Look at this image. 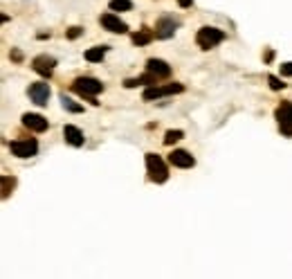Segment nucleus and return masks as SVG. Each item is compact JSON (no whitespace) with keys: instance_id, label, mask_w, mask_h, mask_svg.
<instances>
[{"instance_id":"6e6552de","label":"nucleus","mask_w":292,"mask_h":279,"mask_svg":"<svg viewBox=\"0 0 292 279\" xmlns=\"http://www.w3.org/2000/svg\"><path fill=\"white\" fill-rule=\"evenodd\" d=\"M169 162L173 167H180V169H189V167L196 165V158L191 153H187V151H182V149H175L169 153Z\"/></svg>"},{"instance_id":"39448f33","label":"nucleus","mask_w":292,"mask_h":279,"mask_svg":"<svg viewBox=\"0 0 292 279\" xmlns=\"http://www.w3.org/2000/svg\"><path fill=\"white\" fill-rule=\"evenodd\" d=\"M9 151H12L16 158H32L39 151V142L36 140H14L9 144Z\"/></svg>"},{"instance_id":"0eeeda50","label":"nucleus","mask_w":292,"mask_h":279,"mask_svg":"<svg viewBox=\"0 0 292 279\" xmlns=\"http://www.w3.org/2000/svg\"><path fill=\"white\" fill-rule=\"evenodd\" d=\"M29 99H32L34 104H39V106H45L48 104V99H50V83H45V81H39V83H32L29 86Z\"/></svg>"},{"instance_id":"f03ea898","label":"nucleus","mask_w":292,"mask_h":279,"mask_svg":"<svg viewBox=\"0 0 292 279\" xmlns=\"http://www.w3.org/2000/svg\"><path fill=\"white\" fill-rule=\"evenodd\" d=\"M146 169H149V178L153 182H164L169 178V169L158 153H146Z\"/></svg>"},{"instance_id":"4468645a","label":"nucleus","mask_w":292,"mask_h":279,"mask_svg":"<svg viewBox=\"0 0 292 279\" xmlns=\"http://www.w3.org/2000/svg\"><path fill=\"white\" fill-rule=\"evenodd\" d=\"M63 138H65L67 144H72V146H83V142H86L83 133L77 129V126H72V124L63 126Z\"/></svg>"},{"instance_id":"aec40b11","label":"nucleus","mask_w":292,"mask_h":279,"mask_svg":"<svg viewBox=\"0 0 292 279\" xmlns=\"http://www.w3.org/2000/svg\"><path fill=\"white\" fill-rule=\"evenodd\" d=\"M182 131H166L164 133V144H173V142H178V140H182Z\"/></svg>"},{"instance_id":"4be33fe9","label":"nucleus","mask_w":292,"mask_h":279,"mask_svg":"<svg viewBox=\"0 0 292 279\" xmlns=\"http://www.w3.org/2000/svg\"><path fill=\"white\" fill-rule=\"evenodd\" d=\"M268 83H270V88H272V90H281V88L285 86V83H281L279 77H272V75L268 77Z\"/></svg>"},{"instance_id":"a211bd4d","label":"nucleus","mask_w":292,"mask_h":279,"mask_svg":"<svg viewBox=\"0 0 292 279\" xmlns=\"http://www.w3.org/2000/svg\"><path fill=\"white\" fill-rule=\"evenodd\" d=\"M108 7H111L113 12H130V9H133V3H130V0H111Z\"/></svg>"},{"instance_id":"2eb2a0df","label":"nucleus","mask_w":292,"mask_h":279,"mask_svg":"<svg viewBox=\"0 0 292 279\" xmlns=\"http://www.w3.org/2000/svg\"><path fill=\"white\" fill-rule=\"evenodd\" d=\"M142 83H158V77L149 72V75H142V77L126 79V81H124V86H126V88H135V86H142Z\"/></svg>"},{"instance_id":"20e7f679","label":"nucleus","mask_w":292,"mask_h":279,"mask_svg":"<svg viewBox=\"0 0 292 279\" xmlns=\"http://www.w3.org/2000/svg\"><path fill=\"white\" fill-rule=\"evenodd\" d=\"M276 122H279V131L285 135V138H292V104L283 102L279 108H276Z\"/></svg>"},{"instance_id":"9d476101","label":"nucleus","mask_w":292,"mask_h":279,"mask_svg":"<svg viewBox=\"0 0 292 279\" xmlns=\"http://www.w3.org/2000/svg\"><path fill=\"white\" fill-rule=\"evenodd\" d=\"M99 23L103 25V29L113 32V34H124V32L128 29L126 23H124V20H119V16H115V14H103L101 18H99Z\"/></svg>"},{"instance_id":"7ed1b4c3","label":"nucleus","mask_w":292,"mask_h":279,"mask_svg":"<svg viewBox=\"0 0 292 279\" xmlns=\"http://www.w3.org/2000/svg\"><path fill=\"white\" fill-rule=\"evenodd\" d=\"M223 39H225V34H223L218 27H200L196 34V43L200 45L202 50H209V47L218 45Z\"/></svg>"},{"instance_id":"6ab92c4d","label":"nucleus","mask_w":292,"mask_h":279,"mask_svg":"<svg viewBox=\"0 0 292 279\" xmlns=\"http://www.w3.org/2000/svg\"><path fill=\"white\" fill-rule=\"evenodd\" d=\"M61 102H63V108H65V110H70V113H81V110H83V106H79V104H75L72 99H67L65 95L61 97Z\"/></svg>"},{"instance_id":"5701e85b","label":"nucleus","mask_w":292,"mask_h":279,"mask_svg":"<svg viewBox=\"0 0 292 279\" xmlns=\"http://www.w3.org/2000/svg\"><path fill=\"white\" fill-rule=\"evenodd\" d=\"M281 75H283V77H292V61H288V63H283V66H281Z\"/></svg>"},{"instance_id":"1a4fd4ad","label":"nucleus","mask_w":292,"mask_h":279,"mask_svg":"<svg viewBox=\"0 0 292 279\" xmlns=\"http://www.w3.org/2000/svg\"><path fill=\"white\" fill-rule=\"evenodd\" d=\"M23 126L29 131H36V133H43L48 131V119L43 115H36V113H25L23 115Z\"/></svg>"},{"instance_id":"9b49d317","label":"nucleus","mask_w":292,"mask_h":279,"mask_svg":"<svg viewBox=\"0 0 292 279\" xmlns=\"http://www.w3.org/2000/svg\"><path fill=\"white\" fill-rule=\"evenodd\" d=\"M32 66H34V70L39 72V75L50 77V75H52V70H54V66H56V61L52 59V56L41 54V56H36V59L32 61Z\"/></svg>"},{"instance_id":"dca6fc26","label":"nucleus","mask_w":292,"mask_h":279,"mask_svg":"<svg viewBox=\"0 0 292 279\" xmlns=\"http://www.w3.org/2000/svg\"><path fill=\"white\" fill-rule=\"evenodd\" d=\"M103 56H106V47H103V45H97V47L86 50V61L88 63H99Z\"/></svg>"},{"instance_id":"f8f14e48","label":"nucleus","mask_w":292,"mask_h":279,"mask_svg":"<svg viewBox=\"0 0 292 279\" xmlns=\"http://www.w3.org/2000/svg\"><path fill=\"white\" fill-rule=\"evenodd\" d=\"M146 70H149L151 75H155L158 79H164V77L171 75V68L166 66L162 59H149L146 61Z\"/></svg>"},{"instance_id":"423d86ee","label":"nucleus","mask_w":292,"mask_h":279,"mask_svg":"<svg viewBox=\"0 0 292 279\" xmlns=\"http://www.w3.org/2000/svg\"><path fill=\"white\" fill-rule=\"evenodd\" d=\"M185 86L182 83H169V86H153V88H146L144 90V99L146 102H153V99L166 97V95H173V92H182Z\"/></svg>"},{"instance_id":"393cba45","label":"nucleus","mask_w":292,"mask_h":279,"mask_svg":"<svg viewBox=\"0 0 292 279\" xmlns=\"http://www.w3.org/2000/svg\"><path fill=\"white\" fill-rule=\"evenodd\" d=\"M180 3V7H191V5H194V0H178Z\"/></svg>"},{"instance_id":"b1692460","label":"nucleus","mask_w":292,"mask_h":279,"mask_svg":"<svg viewBox=\"0 0 292 279\" xmlns=\"http://www.w3.org/2000/svg\"><path fill=\"white\" fill-rule=\"evenodd\" d=\"M81 27H70L67 29V39H77V36H81Z\"/></svg>"},{"instance_id":"f257e3e1","label":"nucleus","mask_w":292,"mask_h":279,"mask_svg":"<svg viewBox=\"0 0 292 279\" xmlns=\"http://www.w3.org/2000/svg\"><path fill=\"white\" fill-rule=\"evenodd\" d=\"M72 90L77 95H81V97H88L92 104H99V102H95V95L103 90V83L92 77H77L75 81H72Z\"/></svg>"},{"instance_id":"f3484780","label":"nucleus","mask_w":292,"mask_h":279,"mask_svg":"<svg viewBox=\"0 0 292 279\" xmlns=\"http://www.w3.org/2000/svg\"><path fill=\"white\" fill-rule=\"evenodd\" d=\"M153 36H155V32L139 29V32H135V34H133V43L135 45H146V43H151V41H153Z\"/></svg>"},{"instance_id":"412c9836","label":"nucleus","mask_w":292,"mask_h":279,"mask_svg":"<svg viewBox=\"0 0 292 279\" xmlns=\"http://www.w3.org/2000/svg\"><path fill=\"white\" fill-rule=\"evenodd\" d=\"M12 189H14V178L5 176V178H3V198H7Z\"/></svg>"},{"instance_id":"ddd939ff","label":"nucleus","mask_w":292,"mask_h":279,"mask_svg":"<svg viewBox=\"0 0 292 279\" xmlns=\"http://www.w3.org/2000/svg\"><path fill=\"white\" fill-rule=\"evenodd\" d=\"M175 27H178V23L171 18H162L158 25H155V36L158 39H171V36L175 34Z\"/></svg>"}]
</instances>
